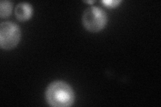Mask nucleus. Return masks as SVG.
<instances>
[{
  "label": "nucleus",
  "instance_id": "f257e3e1",
  "mask_svg": "<svg viewBox=\"0 0 161 107\" xmlns=\"http://www.w3.org/2000/svg\"><path fill=\"white\" fill-rule=\"evenodd\" d=\"M45 98L47 103L54 107L72 106L75 101V94L71 86L63 81H54L46 90Z\"/></svg>",
  "mask_w": 161,
  "mask_h": 107
},
{
  "label": "nucleus",
  "instance_id": "f03ea898",
  "mask_svg": "<svg viewBox=\"0 0 161 107\" xmlns=\"http://www.w3.org/2000/svg\"><path fill=\"white\" fill-rule=\"evenodd\" d=\"M82 21L84 27L91 32H98L103 29L108 22V16L99 7L91 6L85 10Z\"/></svg>",
  "mask_w": 161,
  "mask_h": 107
},
{
  "label": "nucleus",
  "instance_id": "7ed1b4c3",
  "mask_svg": "<svg viewBox=\"0 0 161 107\" xmlns=\"http://www.w3.org/2000/svg\"><path fill=\"white\" fill-rule=\"evenodd\" d=\"M21 31L18 25L12 22L0 24V46L3 50H11L18 44Z\"/></svg>",
  "mask_w": 161,
  "mask_h": 107
},
{
  "label": "nucleus",
  "instance_id": "20e7f679",
  "mask_svg": "<svg viewBox=\"0 0 161 107\" xmlns=\"http://www.w3.org/2000/svg\"><path fill=\"white\" fill-rule=\"evenodd\" d=\"M33 9L31 5L27 2L19 3L15 9V15L18 20L25 22L32 17Z\"/></svg>",
  "mask_w": 161,
  "mask_h": 107
},
{
  "label": "nucleus",
  "instance_id": "39448f33",
  "mask_svg": "<svg viewBox=\"0 0 161 107\" xmlns=\"http://www.w3.org/2000/svg\"><path fill=\"white\" fill-rule=\"evenodd\" d=\"M13 8V2L7 0L0 1V17L6 18L9 16Z\"/></svg>",
  "mask_w": 161,
  "mask_h": 107
},
{
  "label": "nucleus",
  "instance_id": "423d86ee",
  "mask_svg": "<svg viewBox=\"0 0 161 107\" xmlns=\"http://www.w3.org/2000/svg\"><path fill=\"white\" fill-rule=\"evenodd\" d=\"M121 2L122 1L120 0H103L102 1V3L109 8H114L119 6Z\"/></svg>",
  "mask_w": 161,
  "mask_h": 107
},
{
  "label": "nucleus",
  "instance_id": "0eeeda50",
  "mask_svg": "<svg viewBox=\"0 0 161 107\" xmlns=\"http://www.w3.org/2000/svg\"><path fill=\"white\" fill-rule=\"evenodd\" d=\"M84 2H86V3H89L92 4V3H93L95 2H94V1H84Z\"/></svg>",
  "mask_w": 161,
  "mask_h": 107
}]
</instances>
